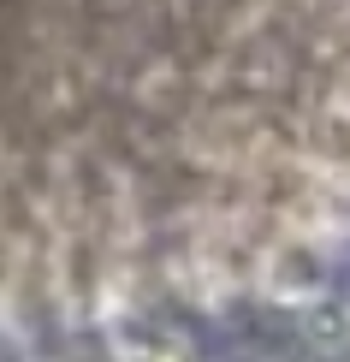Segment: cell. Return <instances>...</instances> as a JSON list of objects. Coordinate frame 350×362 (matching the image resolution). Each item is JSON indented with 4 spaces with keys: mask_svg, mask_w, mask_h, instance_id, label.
I'll use <instances>...</instances> for the list:
<instances>
[{
    "mask_svg": "<svg viewBox=\"0 0 350 362\" xmlns=\"http://www.w3.org/2000/svg\"><path fill=\"white\" fill-rule=\"evenodd\" d=\"M262 291L273 303H315L327 291V250L309 238H285L262 267Z\"/></svg>",
    "mask_w": 350,
    "mask_h": 362,
    "instance_id": "obj_1",
    "label": "cell"
},
{
    "mask_svg": "<svg viewBox=\"0 0 350 362\" xmlns=\"http://www.w3.org/2000/svg\"><path fill=\"white\" fill-rule=\"evenodd\" d=\"M113 356L119 362H196V344L178 333V327L113 321Z\"/></svg>",
    "mask_w": 350,
    "mask_h": 362,
    "instance_id": "obj_2",
    "label": "cell"
},
{
    "mask_svg": "<svg viewBox=\"0 0 350 362\" xmlns=\"http://www.w3.org/2000/svg\"><path fill=\"white\" fill-rule=\"evenodd\" d=\"M344 327H350V309H344Z\"/></svg>",
    "mask_w": 350,
    "mask_h": 362,
    "instance_id": "obj_3",
    "label": "cell"
}]
</instances>
